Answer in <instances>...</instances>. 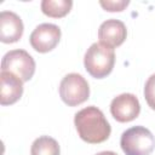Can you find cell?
Wrapping results in <instances>:
<instances>
[{"mask_svg": "<svg viewBox=\"0 0 155 155\" xmlns=\"http://www.w3.org/2000/svg\"><path fill=\"white\" fill-rule=\"evenodd\" d=\"M96 155H117V154L114 153V151H101V153H98Z\"/></svg>", "mask_w": 155, "mask_h": 155, "instance_id": "obj_15", "label": "cell"}, {"mask_svg": "<svg viewBox=\"0 0 155 155\" xmlns=\"http://www.w3.org/2000/svg\"><path fill=\"white\" fill-rule=\"evenodd\" d=\"M74 125L79 137L90 144L103 143L111 133L110 124L103 111L94 105L79 110L74 116Z\"/></svg>", "mask_w": 155, "mask_h": 155, "instance_id": "obj_1", "label": "cell"}, {"mask_svg": "<svg viewBox=\"0 0 155 155\" xmlns=\"http://www.w3.org/2000/svg\"><path fill=\"white\" fill-rule=\"evenodd\" d=\"M127 36V29L124 22L110 18L104 21L98 29V39L99 42L107 45L111 48L117 47L124 44Z\"/></svg>", "mask_w": 155, "mask_h": 155, "instance_id": "obj_8", "label": "cell"}, {"mask_svg": "<svg viewBox=\"0 0 155 155\" xmlns=\"http://www.w3.org/2000/svg\"><path fill=\"white\" fill-rule=\"evenodd\" d=\"M71 0H42L41 11L44 15L52 18H61L68 15L71 10Z\"/></svg>", "mask_w": 155, "mask_h": 155, "instance_id": "obj_12", "label": "cell"}, {"mask_svg": "<svg viewBox=\"0 0 155 155\" xmlns=\"http://www.w3.org/2000/svg\"><path fill=\"white\" fill-rule=\"evenodd\" d=\"M1 71L12 73L25 82L29 81L35 73V61L25 50H11L2 57Z\"/></svg>", "mask_w": 155, "mask_h": 155, "instance_id": "obj_5", "label": "cell"}, {"mask_svg": "<svg viewBox=\"0 0 155 155\" xmlns=\"http://www.w3.org/2000/svg\"><path fill=\"white\" fill-rule=\"evenodd\" d=\"M61 35L62 33L58 25L52 23H41L31 31L29 41L36 52L46 53L58 45Z\"/></svg>", "mask_w": 155, "mask_h": 155, "instance_id": "obj_6", "label": "cell"}, {"mask_svg": "<svg viewBox=\"0 0 155 155\" xmlns=\"http://www.w3.org/2000/svg\"><path fill=\"white\" fill-rule=\"evenodd\" d=\"M144 98L148 105L155 110V74L150 75L144 85Z\"/></svg>", "mask_w": 155, "mask_h": 155, "instance_id": "obj_13", "label": "cell"}, {"mask_svg": "<svg viewBox=\"0 0 155 155\" xmlns=\"http://www.w3.org/2000/svg\"><path fill=\"white\" fill-rule=\"evenodd\" d=\"M23 22L21 17L12 11H1L0 13V41L4 44L17 42L23 35Z\"/></svg>", "mask_w": 155, "mask_h": 155, "instance_id": "obj_9", "label": "cell"}, {"mask_svg": "<svg viewBox=\"0 0 155 155\" xmlns=\"http://www.w3.org/2000/svg\"><path fill=\"white\" fill-rule=\"evenodd\" d=\"M115 64L114 48L101 42L92 44L84 57V65L86 71L94 79H103L108 76Z\"/></svg>", "mask_w": 155, "mask_h": 155, "instance_id": "obj_2", "label": "cell"}, {"mask_svg": "<svg viewBox=\"0 0 155 155\" xmlns=\"http://www.w3.org/2000/svg\"><path fill=\"white\" fill-rule=\"evenodd\" d=\"M120 147L126 155H149L155 148V137L147 127L133 126L122 132Z\"/></svg>", "mask_w": 155, "mask_h": 155, "instance_id": "obj_3", "label": "cell"}, {"mask_svg": "<svg viewBox=\"0 0 155 155\" xmlns=\"http://www.w3.org/2000/svg\"><path fill=\"white\" fill-rule=\"evenodd\" d=\"M61 149L58 142L50 136H40L30 148V155H59Z\"/></svg>", "mask_w": 155, "mask_h": 155, "instance_id": "obj_11", "label": "cell"}, {"mask_svg": "<svg viewBox=\"0 0 155 155\" xmlns=\"http://www.w3.org/2000/svg\"><path fill=\"white\" fill-rule=\"evenodd\" d=\"M101 6L105 10V11H109V12H120L122 11L128 4L130 1L128 0H117V1H99Z\"/></svg>", "mask_w": 155, "mask_h": 155, "instance_id": "obj_14", "label": "cell"}, {"mask_svg": "<svg viewBox=\"0 0 155 155\" xmlns=\"http://www.w3.org/2000/svg\"><path fill=\"white\" fill-rule=\"evenodd\" d=\"M0 81H1L0 104L1 105L15 104L23 94V81L18 76L8 71L0 73Z\"/></svg>", "mask_w": 155, "mask_h": 155, "instance_id": "obj_10", "label": "cell"}, {"mask_svg": "<svg viewBox=\"0 0 155 155\" xmlns=\"http://www.w3.org/2000/svg\"><path fill=\"white\" fill-rule=\"evenodd\" d=\"M61 99L69 107H76L86 102L90 97V86L86 79L78 74H67L59 84Z\"/></svg>", "mask_w": 155, "mask_h": 155, "instance_id": "obj_4", "label": "cell"}, {"mask_svg": "<svg viewBox=\"0 0 155 155\" xmlns=\"http://www.w3.org/2000/svg\"><path fill=\"white\" fill-rule=\"evenodd\" d=\"M110 113L119 122H130L138 117L140 104L133 93H121L113 98L110 103Z\"/></svg>", "mask_w": 155, "mask_h": 155, "instance_id": "obj_7", "label": "cell"}]
</instances>
